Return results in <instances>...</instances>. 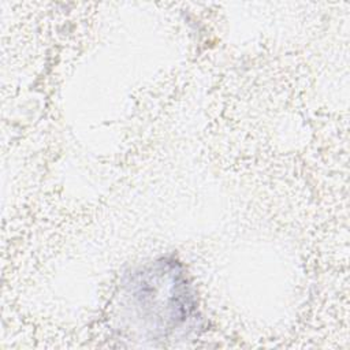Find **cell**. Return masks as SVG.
<instances>
[{"instance_id":"1","label":"cell","mask_w":350,"mask_h":350,"mask_svg":"<svg viewBox=\"0 0 350 350\" xmlns=\"http://www.w3.org/2000/svg\"><path fill=\"white\" fill-rule=\"evenodd\" d=\"M123 309L149 339L167 338L187 324L197 302L182 267L159 260L133 272L123 286Z\"/></svg>"}]
</instances>
